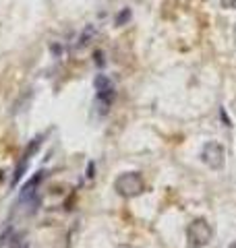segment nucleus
<instances>
[{
  "mask_svg": "<svg viewBox=\"0 0 236 248\" xmlns=\"http://www.w3.org/2000/svg\"><path fill=\"white\" fill-rule=\"evenodd\" d=\"M211 238H214V230L207 223V219L203 217H197L188 223L186 228V242H188V248H205Z\"/></svg>",
  "mask_w": 236,
  "mask_h": 248,
  "instance_id": "obj_1",
  "label": "nucleus"
},
{
  "mask_svg": "<svg viewBox=\"0 0 236 248\" xmlns=\"http://www.w3.org/2000/svg\"><path fill=\"white\" fill-rule=\"evenodd\" d=\"M114 190L124 199L139 197L145 190V180L139 172H124L114 180Z\"/></svg>",
  "mask_w": 236,
  "mask_h": 248,
  "instance_id": "obj_2",
  "label": "nucleus"
},
{
  "mask_svg": "<svg viewBox=\"0 0 236 248\" xmlns=\"http://www.w3.org/2000/svg\"><path fill=\"white\" fill-rule=\"evenodd\" d=\"M201 161L211 170H222L224 168V161H226V151L224 147L219 145L218 141H207L205 145L201 147V153H199Z\"/></svg>",
  "mask_w": 236,
  "mask_h": 248,
  "instance_id": "obj_3",
  "label": "nucleus"
},
{
  "mask_svg": "<svg viewBox=\"0 0 236 248\" xmlns=\"http://www.w3.org/2000/svg\"><path fill=\"white\" fill-rule=\"evenodd\" d=\"M46 178V172H39L35 174L31 180H27L23 184V188L19 192V203L21 205H35L37 203V190H39V184Z\"/></svg>",
  "mask_w": 236,
  "mask_h": 248,
  "instance_id": "obj_4",
  "label": "nucleus"
},
{
  "mask_svg": "<svg viewBox=\"0 0 236 248\" xmlns=\"http://www.w3.org/2000/svg\"><path fill=\"white\" fill-rule=\"evenodd\" d=\"M93 85H96V91H98V99L100 102H104V104H112L114 102V83L108 79L106 75H98L96 77V81H93Z\"/></svg>",
  "mask_w": 236,
  "mask_h": 248,
  "instance_id": "obj_5",
  "label": "nucleus"
},
{
  "mask_svg": "<svg viewBox=\"0 0 236 248\" xmlns=\"http://www.w3.org/2000/svg\"><path fill=\"white\" fill-rule=\"evenodd\" d=\"M93 35H96V27L93 25H87L83 29V33H81V37H79V44H77V48H85L91 40H93Z\"/></svg>",
  "mask_w": 236,
  "mask_h": 248,
  "instance_id": "obj_6",
  "label": "nucleus"
},
{
  "mask_svg": "<svg viewBox=\"0 0 236 248\" xmlns=\"http://www.w3.org/2000/svg\"><path fill=\"white\" fill-rule=\"evenodd\" d=\"M42 141H44V137H35L34 141H31L29 145H27V149H25V157H34V155L39 151V147H42Z\"/></svg>",
  "mask_w": 236,
  "mask_h": 248,
  "instance_id": "obj_7",
  "label": "nucleus"
},
{
  "mask_svg": "<svg viewBox=\"0 0 236 248\" xmlns=\"http://www.w3.org/2000/svg\"><path fill=\"white\" fill-rule=\"evenodd\" d=\"M129 19H131V11H129V9H124V11L116 17V25H124V23H127Z\"/></svg>",
  "mask_w": 236,
  "mask_h": 248,
  "instance_id": "obj_8",
  "label": "nucleus"
},
{
  "mask_svg": "<svg viewBox=\"0 0 236 248\" xmlns=\"http://www.w3.org/2000/svg\"><path fill=\"white\" fill-rule=\"evenodd\" d=\"M224 9H236V0H222Z\"/></svg>",
  "mask_w": 236,
  "mask_h": 248,
  "instance_id": "obj_9",
  "label": "nucleus"
},
{
  "mask_svg": "<svg viewBox=\"0 0 236 248\" xmlns=\"http://www.w3.org/2000/svg\"><path fill=\"white\" fill-rule=\"evenodd\" d=\"M96 62H98V64L101 66V64H104V58H101V52H96Z\"/></svg>",
  "mask_w": 236,
  "mask_h": 248,
  "instance_id": "obj_10",
  "label": "nucleus"
},
{
  "mask_svg": "<svg viewBox=\"0 0 236 248\" xmlns=\"http://www.w3.org/2000/svg\"><path fill=\"white\" fill-rule=\"evenodd\" d=\"M116 248H137V246H133V244H120V246H116Z\"/></svg>",
  "mask_w": 236,
  "mask_h": 248,
  "instance_id": "obj_11",
  "label": "nucleus"
},
{
  "mask_svg": "<svg viewBox=\"0 0 236 248\" xmlns=\"http://www.w3.org/2000/svg\"><path fill=\"white\" fill-rule=\"evenodd\" d=\"M230 248H236V242H234V244H232V246H230Z\"/></svg>",
  "mask_w": 236,
  "mask_h": 248,
  "instance_id": "obj_12",
  "label": "nucleus"
}]
</instances>
